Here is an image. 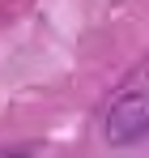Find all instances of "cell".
Masks as SVG:
<instances>
[{
    "label": "cell",
    "mask_w": 149,
    "mask_h": 158,
    "mask_svg": "<svg viewBox=\"0 0 149 158\" xmlns=\"http://www.w3.org/2000/svg\"><path fill=\"white\" fill-rule=\"evenodd\" d=\"M0 158H26V154H0Z\"/></svg>",
    "instance_id": "2"
},
{
    "label": "cell",
    "mask_w": 149,
    "mask_h": 158,
    "mask_svg": "<svg viewBox=\"0 0 149 158\" xmlns=\"http://www.w3.org/2000/svg\"><path fill=\"white\" fill-rule=\"evenodd\" d=\"M149 137V90H128L107 107V141L136 145Z\"/></svg>",
    "instance_id": "1"
}]
</instances>
